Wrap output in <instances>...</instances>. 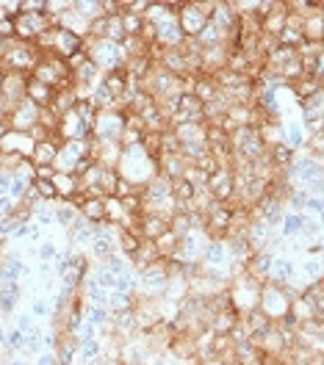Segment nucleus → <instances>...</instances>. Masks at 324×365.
<instances>
[{
	"mask_svg": "<svg viewBox=\"0 0 324 365\" xmlns=\"http://www.w3.org/2000/svg\"><path fill=\"white\" fill-rule=\"evenodd\" d=\"M20 296H22L20 282H6V279H3V285H0V313H3V316H11V313L17 310Z\"/></svg>",
	"mask_w": 324,
	"mask_h": 365,
	"instance_id": "obj_21",
	"label": "nucleus"
},
{
	"mask_svg": "<svg viewBox=\"0 0 324 365\" xmlns=\"http://www.w3.org/2000/svg\"><path fill=\"white\" fill-rule=\"evenodd\" d=\"M97 357H103V340L100 338H92V340H81L78 343V354H75V363L86 365L97 360Z\"/></svg>",
	"mask_w": 324,
	"mask_h": 365,
	"instance_id": "obj_30",
	"label": "nucleus"
},
{
	"mask_svg": "<svg viewBox=\"0 0 324 365\" xmlns=\"http://www.w3.org/2000/svg\"><path fill=\"white\" fill-rule=\"evenodd\" d=\"M153 31H155V45L161 50H172V47H181L183 45V31L178 25V14H169L158 22H153Z\"/></svg>",
	"mask_w": 324,
	"mask_h": 365,
	"instance_id": "obj_11",
	"label": "nucleus"
},
{
	"mask_svg": "<svg viewBox=\"0 0 324 365\" xmlns=\"http://www.w3.org/2000/svg\"><path fill=\"white\" fill-rule=\"evenodd\" d=\"M84 50H86V55H89V61H92L94 67L100 69V72H111V69H122L125 67V50L122 45H117V42H108V39H84Z\"/></svg>",
	"mask_w": 324,
	"mask_h": 365,
	"instance_id": "obj_4",
	"label": "nucleus"
},
{
	"mask_svg": "<svg viewBox=\"0 0 324 365\" xmlns=\"http://www.w3.org/2000/svg\"><path fill=\"white\" fill-rule=\"evenodd\" d=\"M302 213L311 216V219H322V213H324L322 194H308V199H305V211H302Z\"/></svg>",
	"mask_w": 324,
	"mask_h": 365,
	"instance_id": "obj_44",
	"label": "nucleus"
},
{
	"mask_svg": "<svg viewBox=\"0 0 324 365\" xmlns=\"http://www.w3.org/2000/svg\"><path fill=\"white\" fill-rule=\"evenodd\" d=\"M31 78L39 81V84H45V86H50L53 91L72 89V72H70L67 61L58 58V55H50V53H42V55H39L37 67L31 69Z\"/></svg>",
	"mask_w": 324,
	"mask_h": 365,
	"instance_id": "obj_3",
	"label": "nucleus"
},
{
	"mask_svg": "<svg viewBox=\"0 0 324 365\" xmlns=\"http://www.w3.org/2000/svg\"><path fill=\"white\" fill-rule=\"evenodd\" d=\"M305 225H308V216H305V213L285 211L283 219H280V225H278V235L280 238H285V241H291V238H297V235L305 232Z\"/></svg>",
	"mask_w": 324,
	"mask_h": 365,
	"instance_id": "obj_18",
	"label": "nucleus"
},
{
	"mask_svg": "<svg viewBox=\"0 0 324 365\" xmlns=\"http://www.w3.org/2000/svg\"><path fill=\"white\" fill-rule=\"evenodd\" d=\"M294 155H297V152H294L285 141H278V144H269V147H266V158H269L272 169H285V166H291Z\"/></svg>",
	"mask_w": 324,
	"mask_h": 365,
	"instance_id": "obj_24",
	"label": "nucleus"
},
{
	"mask_svg": "<svg viewBox=\"0 0 324 365\" xmlns=\"http://www.w3.org/2000/svg\"><path fill=\"white\" fill-rule=\"evenodd\" d=\"M100 266H103L105 272H111L114 277H119V274H125V272H131V269H134V266H131V260H128L122 252H114V255H111V258H105Z\"/></svg>",
	"mask_w": 324,
	"mask_h": 365,
	"instance_id": "obj_36",
	"label": "nucleus"
},
{
	"mask_svg": "<svg viewBox=\"0 0 324 365\" xmlns=\"http://www.w3.org/2000/svg\"><path fill=\"white\" fill-rule=\"evenodd\" d=\"M56 252H58V244L50 241V238H42V241L37 244V258H39V263H53Z\"/></svg>",
	"mask_w": 324,
	"mask_h": 365,
	"instance_id": "obj_42",
	"label": "nucleus"
},
{
	"mask_svg": "<svg viewBox=\"0 0 324 365\" xmlns=\"http://www.w3.org/2000/svg\"><path fill=\"white\" fill-rule=\"evenodd\" d=\"M128 125V108H111V111H97L92 122L94 141H117L122 138V131Z\"/></svg>",
	"mask_w": 324,
	"mask_h": 365,
	"instance_id": "obj_5",
	"label": "nucleus"
},
{
	"mask_svg": "<svg viewBox=\"0 0 324 365\" xmlns=\"http://www.w3.org/2000/svg\"><path fill=\"white\" fill-rule=\"evenodd\" d=\"M6 332H8V329H6L3 321H0V349H3V343H6Z\"/></svg>",
	"mask_w": 324,
	"mask_h": 365,
	"instance_id": "obj_50",
	"label": "nucleus"
},
{
	"mask_svg": "<svg viewBox=\"0 0 324 365\" xmlns=\"http://www.w3.org/2000/svg\"><path fill=\"white\" fill-rule=\"evenodd\" d=\"M37 326H39V324H37V319H34L31 313H17V319H14V329H17V332L31 335Z\"/></svg>",
	"mask_w": 324,
	"mask_h": 365,
	"instance_id": "obj_46",
	"label": "nucleus"
},
{
	"mask_svg": "<svg viewBox=\"0 0 324 365\" xmlns=\"http://www.w3.org/2000/svg\"><path fill=\"white\" fill-rule=\"evenodd\" d=\"M285 89L294 91V97L302 102V100H308V97H313L316 91H322V81H316V78H311V75H302V78H297L294 84H288Z\"/></svg>",
	"mask_w": 324,
	"mask_h": 365,
	"instance_id": "obj_26",
	"label": "nucleus"
},
{
	"mask_svg": "<svg viewBox=\"0 0 324 365\" xmlns=\"http://www.w3.org/2000/svg\"><path fill=\"white\" fill-rule=\"evenodd\" d=\"M31 188L37 191V197H39L42 202H56V199H58L53 180H39V178H34V180H31Z\"/></svg>",
	"mask_w": 324,
	"mask_h": 365,
	"instance_id": "obj_39",
	"label": "nucleus"
},
{
	"mask_svg": "<svg viewBox=\"0 0 324 365\" xmlns=\"http://www.w3.org/2000/svg\"><path fill=\"white\" fill-rule=\"evenodd\" d=\"M11 172H0V197H6L8 194V188H11Z\"/></svg>",
	"mask_w": 324,
	"mask_h": 365,
	"instance_id": "obj_49",
	"label": "nucleus"
},
{
	"mask_svg": "<svg viewBox=\"0 0 324 365\" xmlns=\"http://www.w3.org/2000/svg\"><path fill=\"white\" fill-rule=\"evenodd\" d=\"M167 285H169V269L164 260L136 272V293H141L144 299H161Z\"/></svg>",
	"mask_w": 324,
	"mask_h": 365,
	"instance_id": "obj_6",
	"label": "nucleus"
},
{
	"mask_svg": "<svg viewBox=\"0 0 324 365\" xmlns=\"http://www.w3.org/2000/svg\"><path fill=\"white\" fill-rule=\"evenodd\" d=\"M117 175L139 191V188H144L153 178H158V161H155L141 144H128V147H122V152H119Z\"/></svg>",
	"mask_w": 324,
	"mask_h": 365,
	"instance_id": "obj_1",
	"label": "nucleus"
},
{
	"mask_svg": "<svg viewBox=\"0 0 324 365\" xmlns=\"http://www.w3.org/2000/svg\"><path fill=\"white\" fill-rule=\"evenodd\" d=\"M6 72H8V69L0 64V89H3V84H6Z\"/></svg>",
	"mask_w": 324,
	"mask_h": 365,
	"instance_id": "obj_51",
	"label": "nucleus"
},
{
	"mask_svg": "<svg viewBox=\"0 0 324 365\" xmlns=\"http://www.w3.org/2000/svg\"><path fill=\"white\" fill-rule=\"evenodd\" d=\"M119 17H122L125 36H139L141 28H144V17H136V14H119Z\"/></svg>",
	"mask_w": 324,
	"mask_h": 365,
	"instance_id": "obj_43",
	"label": "nucleus"
},
{
	"mask_svg": "<svg viewBox=\"0 0 324 365\" xmlns=\"http://www.w3.org/2000/svg\"><path fill=\"white\" fill-rule=\"evenodd\" d=\"M297 263L294 258L288 255H275L272 258V266H269V277L266 282H275V285H283V282H297Z\"/></svg>",
	"mask_w": 324,
	"mask_h": 365,
	"instance_id": "obj_16",
	"label": "nucleus"
},
{
	"mask_svg": "<svg viewBox=\"0 0 324 365\" xmlns=\"http://www.w3.org/2000/svg\"><path fill=\"white\" fill-rule=\"evenodd\" d=\"M58 147H61L58 133L37 141V147H34V152H31V164H34V166H53V158H56Z\"/></svg>",
	"mask_w": 324,
	"mask_h": 365,
	"instance_id": "obj_17",
	"label": "nucleus"
},
{
	"mask_svg": "<svg viewBox=\"0 0 324 365\" xmlns=\"http://www.w3.org/2000/svg\"><path fill=\"white\" fill-rule=\"evenodd\" d=\"M28 188H31V180L14 172V178H11V188H8V197H11L14 202H22V197L28 194Z\"/></svg>",
	"mask_w": 324,
	"mask_h": 365,
	"instance_id": "obj_40",
	"label": "nucleus"
},
{
	"mask_svg": "<svg viewBox=\"0 0 324 365\" xmlns=\"http://www.w3.org/2000/svg\"><path fill=\"white\" fill-rule=\"evenodd\" d=\"M305 138H308V133L302 131V122H299V119L283 122V141H285L294 152H302V150H305Z\"/></svg>",
	"mask_w": 324,
	"mask_h": 365,
	"instance_id": "obj_22",
	"label": "nucleus"
},
{
	"mask_svg": "<svg viewBox=\"0 0 324 365\" xmlns=\"http://www.w3.org/2000/svg\"><path fill=\"white\" fill-rule=\"evenodd\" d=\"M72 111H75L84 122H94V114H97V108H94V102L89 97H78L75 105H72Z\"/></svg>",
	"mask_w": 324,
	"mask_h": 365,
	"instance_id": "obj_41",
	"label": "nucleus"
},
{
	"mask_svg": "<svg viewBox=\"0 0 324 365\" xmlns=\"http://www.w3.org/2000/svg\"><path fill=\"white\" fill-rule=\"evenodd\" d=\"M211 6H214V0H208V3H181L178 25H181L186 39H194V36L208 25V11H211Z\"/></svg>",
	"mask_w": 324,
	"mask_h": 365,
	"instance_id": "obj_8",
	"label": "nucleus"
},
{
	"mask_svg": "<svg viewBox=\"0 0 324 365\" xmlns=\"http://www.w3.org/2000/svg\"><path fill=\"white\" fill-rule=\"evenodd\" d=\"M181 144H194V141H205V122H183L169 128Z\"/></svg>",
	"mask_w": 324,
	"mask_h": 365,
	"instance_id": "obj_25",
	"label": "nucleus"
},
{
	"mask_svg": "<svg viewBox=\"0 0 324 365\" xmlns=\"http://www.w3.org/2000/svg\"><path fill=\"white\" fill-rule=\"evenodd\" d=\"M114 291H131V293H136V269L119 274V277L114 279Z\"/></svg>",
	"mask_w": 324,
	"mask_h": 365,
	"instance_id": "obj_45",
	"label": "nucleus"
},
{
	"mask_svg": "<svg viewBox=\"0 0 324 365\" xmlns=\"http://www.w3.org/2000/svg\"><path fill=\"white\" fill-rule=\"evenodd\" d=\"M53 185H56L58 199H70L72 194L81 191V185H78V178H75V175H53Z\"/></svg>",
	"mask_w": 324,
	"mask_h": 365,
	"instance_id": "obj_33",
	"label": "nucleus"
},
{
	"mask_svg": "<svg viewBox=\"0 0 324 365\" xmlns=\"http://www.w3.org/2000/svg\"><path fill=\"white\" fill-rule=\"evenodd\" d=\"M92 238H94V225H89L86 219H81V213H78V219H75V222L70 225V230H67L70 249H72V252H84V249H89Z\"/></svg>",
	"mask_w": 324,
	"mask_h": 365,
	"instance_id": "obj_15",
	"label": "nucleus"
},
{
	"mask_svg": "<svg viewBox=\"0 0 324 365\" xmlns=\"http://www.w3.org/2000/svg\"><path fill=\"white\" fill-rule=\"evenodd\" d=\"M75 100H78V97H75V91L61 89V91H56V94H53V100H50V105H47V108H50L56 117H64L67 111H72Z\"/></svg>",
	"mask_w": 324,
	"mask_h": 365,
	"instance_id": "obj_31",
	"label": "nucleus"
},
{
	"mask_svg": "<svg viewBox=\"0 0 324 365\" xmlns=\"http://www.w3.org/2000/svg\"><path fill=\"white\" fill-rule=\"evenodd\" d=\"M8 133V125H6V119H0V138Z\"/></svg>",
	"mask_w": 324,
	"mask_h": 365,
	"instance_id": "obj_52",
	"label": "nucleus"
},
{
	"mask_svg": "<svg viewBox=\"0 0 324 365\" xmlns=\"http://www.w3.org/2000/svg\"><path fill=\"white\" fill-rule=\"evenodd\" d=\"M25 89H28V75H22V72H6V84L0 89L3 108L11 111L20 100H25Z\"/></svg>",
	"mask_w": 324,
	"mask_h": 365,
	"instance_id": "obj_13",
	"label": "nucleus"
},
{
	"mask_svg": "<svg viewBox=\"0 0 324 365\" xmlns=\"http://www.w3.org/2000/svg\"><path fill=\"white\" fill-rule=\"evenodd\" d=\"M75 166H78V158H72L67 150L58 147V152L53 158V172L56 175H75Z\"/></svg>",
	"mask_w": 324,
	"mask_h": 365,
	"instance_id": "obj_35",
	"label": "nucleus"
},
{
	"mask_svg": "<svg viewBox=\"0 0 324 365\" xmlns=\"http://www.w3.org/2000/svg\"><path fill=\"white\" fill-rule=\"evenodd\" d=\"M205 191L211 194L214 202H233L235 199V182H233V166H222L216 169L211 178H208V185Z\"/></svg>",
	"mask_w": 324,
	"mask_h": 365,
	"instance_id": "obj_12",
	"label": "nucleus"
},
{
	"mask_svg": "<svg viewBox=\"0 0 324 365\" xmlns=\"http://www.w3.org/2000/svg\"><path fill=\"white\" fill-rule=\"evenodd\" d=\"M14 208H17V202L6 194V197H0V219H8V216H14Z\"/></svg>",
	"mask_w": 324,
	"mask_h": 365,
	"instance_id": "obj_47",
	"label": "nucleus"
},
{
	"mask_svg": "<svg viewBox=\"0 0 324 365\" xmlns=\"http://www.w3.org/2000/svg\"><path fill=\"white\" fill-rule=\"evenodd\" d=\"M78 213H81V219H86L89 225L105 222V219H108V216H105V199H103V197H86Z\"/></svg>",
	"mask_w": 324,
	"mask_h": 365,
	"instance_id": "obj_23",
	"label": "nucleus"
},
{
	"mask_svg": "<svg viewBox=\"0 0 324 365\" xmlns=\"http://www.w3.org/2000/svg\"><path fill=\"white\" fill-rule=\"evenodd\" d=\"M285 14H288V6H285V3H272L269 14L261 20V34L278 39V34L283 31V25H285Z\"/></svg>",
	"mask_w": 324,
	"mask_h": 365,
	"instance_id": "obj_19",
	"label": "nucleus"
},
{
	"mask_svg": "<svg viewBox=\"0 0 324 365\" xmlns=\"http://www.w3.org/2000/svg\"><path fill=\"white\" fill-rule=\"evenodd\" d=\"M34 365H58L56 363V352H42V354H37Z\"/></svg>",
	"mask_w": 324,
	"mask_h": 365,
	"instance_id": "obj_48",
	"label": "nucleus"
},
{
	"mask_svg": "<svg viewBox=\"0 0 324 365\" xmlns=\"http://www.w3.org/2000/svg\"><path fill=\"white\" fill-rule=\"evenodd\" d=\"M288 305L291 299L283 293V288L275 285V282H264L261 288V299H258V310L272 321V324H280V321L288 316Z\"/></svg>",
	"mask_w": 324,
	"mask_h": 365,
	"instance_id": "obj_7",
	"label": "nucleus"
},
{
	"mask_svg": "<svg viewBox=\"0 0 324 365\" xmlns=\"http://www.w3.org/2000/svg\"><path fill=\"white\" fill-rule=\"evenodd\" d=\"M39 111H42V108L25 97V100H20L11 111H6L3 119H6L8 131H14V133H31V131L39 125Z\"/></svg>",
	"mask_w": 324,
	"mask_h": 365,
	"instance_id": "obj_9",
	"label": "nucleus"
},
{
	"mask_svg": "<svg viewBox=\"0 0 324 365\" xmlns=\"http://www.w3.org/2000/svg\"><path fill=\"white\" fill-rule=\"evenodd\" d=\"M53 219H56V227L70 230V225L78 219V211H75L67 199H56V202H53Z\"/></svg>",
	"mask_w": 324,
	"mask_h": 365,
	"instance_id": "obj_27",
	"label": "nucleus"
},
{
	"mask_svg": "<svg viewBox=\"0 0 324 365\" xmlns=\"http://www.w3.org/2000/svg\"><path fill=\"white\" fill-rule=\"evenodd\" d=\"M84 321H89L97 332L108 329V321H111V310L108 307H100V305H86V313H84Z\"/></svg>",
	"mask_w": 324,
	"mask_h": 365,
	"instance_id": "obj_34",
	"label": "nucleus"
},
{
	"mask_svg": "<svg viewBox=\"0 0 324 365\" xmlns=\"http://www.w3.org/2000/svg\"><path fill=\"white\" fill-rule=\"evenodd\" d=\"M139 246H141V238L136 235V232H131V230H122L119 235H117V252H122L128 260L139 252Z\"/></svg>",
	"mask_w": 324,
	"mask_h": 365,
	"instance_id": "obj_32",
	"label": "nucleus"
},
{
	"mask_svg": "<svg viewBox=\"0 0 324 365\" xmlns=\"http://www.w3.org/2000/svg\"><path fill=\"white\" fill-rule=\"evenodd\" d=\"M42 329L37 326L31 335H25V343H22V352L20 354H25V357H37V354H42L45 352V346H42Z\"/></svg>",
	"mask_w": 324,
	"mask_h": 365,
	"instance_id": "obj_37",
	"label": "nucleus"
},
{
	"mask_svg": "<svg viewBox=\"0 0 324 365\" xmlns=\"http://www.w3.org/2000/svg\"><path fill=\"white\" fill-rule=\"evenodd\" d=\"M141 197V213H153V216H164V219H172L178 213V205H175V197H172V182L167 178H153L144 188H139Z\"/></svg>",
	"mask_w": 324,
	"mask_h": 365,
	"instance_id": "obj_2",
	"label": "nucleus"
},
{
	"mask_svg": "<svg viewBox=\"0 0 324 365\" xmlns=\"http://www.w3.org/2000/svg\"><path fill=\"white\" fill-rule=\"evenodd\" d=\"M6 117V108H3V100H0V119Z\"/></svg>",
	"mask_w": 324,
	"mask_h": 365,
	"instance_id": "obj_53",
	"label": "nucleus"
},
{
	"mask_svg": "<svg viewBox=\"0 0 324 365\" xmlns=\"http://www.w3.org/2000/svg\"><path fill=\"white\" fill-rule=\"evenodd\" d=\"M34 147H37V138L31 136V133H14V131H8L6 136L0 138V152L20 155V158H28V161H31Z\"/></svg>",
	"mask_w": 324,
	"mask_h": 365,
	"instance_id": "obj_14",
	"label": "nucleus"
},
{
	"mask_svg": "<svg viewBox=\"0 0 324 365\" xmlns=\"http://www.w3.org/2000/svg\"><path fill=\"white\" fill-rule=\"evenodd\" d=\"M0 274H3L6 282H20L22 277H31V269L22 263L20 255H8V258H3V263H0Z\"/></svg>",
	"mask_w": 324,
	"mask_h": 365,
	"instance_id": "obj_20",
	"label": "nucleus"
},
{
	"mask_svg": "<svg viewBox=\"0 0 324 365\" xmlns=\"http://www.w3.org/2000/svg\"><path fill=\"white\" fill-rule=\"evenodd\" d=\"M136 299L139 293H131V291H111L108 293V310L111 313H119V310H134L136 307Z\"/></svg>",
	"mask_w": 324,
	"mask_h": 365,
	"instance_id": "obj_28",
	"label": "nucleus"
},
{
	"mask_svg": "<svg viewBox=\"0 0 324 365\" xmlns=\"http://www.w3.org/2000/svg\"><path fill=\"white\" fill-rule=\"evenodd\" d=\"M200 266L202 269H211V272H225L231 269V255H228V246L222 238H208L205 246H202V255H200Z\"/></svg>",
	"mask_w": 324,
	"mask_h": 365,
	"instance_id": "obj_10",
	"label": "nucleus"
},
{
	"mask_svg": "<svg viewBox=\"0 0 324 365\" xmlns=\"http://www.w3.org/2000/svg\"><path fill=\"white\" fill-rule=\"evenodd\" d=\"M53 94H56V91L50 89V86L39 84V81H34V78L28 75V89H25V97H28L31 102H37L39 108H47L50 100H53Z\"/></svg>",
	"mask_w": 324,
	"mask_h": 365,
	"instance_id": "obj_29",
	"label": "nucleus"
},
{
	"mask_svg": "<svg viewBox=\"0 0 324 365\" xmlns=\"http://www.w3.org/2000/svg\"><path fill=\"white\" fill-rule=\"evenodd\" d=\"M28 313L34 316V319H50L53 316V310H50V299L42 296V293H34V299H31V307H28Z\"/></svg>",
	"mask_w": 324,
	"mask_h": 365,
	"instance_id": "obj_38",
	"label": "nucleus"
}]
</instances>
